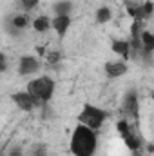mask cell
Here are the masks:
<instances>
[{
  "label": "cell",
  "mask_w": 154,
  "mask_h": 156,
  "mask_svg": "<svg viewBox=\"0 0 154 156\" xmlns=\"http://www.w3.org/2000/svg\"><path fill=\"white\" fill-rule=\"evenodd\" d=\"M7 156H24V151H22V147H15V149L9 151Z\"/></svg>",
  "instance_id": "ac0fdd59"
},
{
  "label": "cell",
  "mask_w": 154,
  "mask_h": 156,
  "mask_svg": "<svg viewBox=\"0 0 154 156\" xmlns=\"http://www.w3.org/2000/svg\"><path fill=\"white\" fill-rule=\"evenodd\" d=\"M31 26L37 33H45V31L51 29V18L47 15H40L35 20H31Z\"/></svg>",
  "instance_id": "8fae6325"
},
{
  "label": "cell",
  "mask_w": 154,
  "mask_h": 156,
  "mask_svg": "<svg viewBox=\"0 0 154 156\" xmlns=\"http://www.w3.org/2000/svg\"><path fill=\"white\" fill-rule=\"evenodd\" d=\"M98 149V134L96 131L78 123L73 129L71 142H69V151L73 156H94Z\"/></svg>",
  "instance_id": "6da1fadb"
},
{
  "label": "cell",
  "mask_w": 154,
  "mask_h": 156,
  "mask_svg": "<svg viewBox=\"0 0 154 156\" xmlns=\"http://www.w3.org/2000/svg\"><path fill=\"white\" fill-rule=\"evenodd\" d=\"M111 49L114 51L116 55H120L125 62L131 58V45H129V40H113V42H111Z\"/></svg>",
  "instance_id": "9c48e42d"
},
{
  "label": "cell",
  "mask_w": 154,
  "mask_h": 156,
  "mask_svg": "<svg viewBox=\"0 0 154 156\" xmlns=\"http://www.w3.org/2000/svg\"><path fill=\"white\" fill-rule=\"evenodd\" d=\"M111 18H113L111 7L100 5V7L96 9V22H98V24H107V22H111Z\"/></svg>",
  "instance_id": "4fadbf2b"
},
{
  "label": "cell",
  "mask_w": 154,
  "mask_h": 156,
  "mask_svg": "<svg viewBox=\"0 0 154 156\" xmlns=\"http://www.w3.org/2000/svg\"><path fill=\"white\" fill-rule=\"evenodd\" d=\"M71 9H73V4L71 0H60L53 5V11H54V16L56 15H71Z\"/></svg>",
  "instance_id": "5bb4252c"
},
{
  "label": "cell",
  "mask_w": 154,
  "mask_h": 156,
  "mask_svg": "<svg viewBox=\"0 0 154 156\" xmlns=\"http://www.w3.org/2000/svg\"><path fill=\"white\" fill-rule=\"evenodd\" d=\"M127 64H125V60H111V62H105V66H103V71H105V75L109 78H120L123 76L125 73H127Z\"/></svg>",
  "instance_id": "ba28073f"
},
{
  "label": "cell",
  "mask_w": 154,
  "mask_h": 156,
  "mask_svg": "<svg viewBox=\"0 0 154 156\" xmlns=\"http://www.w3.org/2000/svg\"><path fill=\"white\" fill-rule=\"evenodd\" d=\"M11 26L16 29V31H24L31 26V18H29V13H18L13 16L11 20Z\"/></svg>",
  "instance_id": "30bf717a"
},
{
  "label": "cell",
  "mask_w": 154,
  "mask_h": 156,
  "mask_svg": "<svg viewBox=\"0 0 154 156\" xmlns=\"http://www.w3.org/2000/svg\"><path fill=\"white\" fill-rule=\"evenodd\" d=\"M140 42H142L140 51H154V35L151 31H140Z\"/></svg>",
  "instance_id": "7c38bea8"
},
{
  "label": "cell",
  "mask_w": 154,
  "mask_h": 156,
  "mask_svg": "<svg viewBox=\"0 0 154 156\" xmlns=\"http://www.w3.org/2000/svg\"><path fill=\"white\" fill-rule=\"evenodd\" d=\"M7 69V58H5V55L0 51V73H4Z\"/></svg>",
  "instance_id": "e0dca14e"
},
{
  "label": "cell",
  "mask_w": 154,
  "mask_h": 156,
  "mask_svg": "<svg viewBox=\"0 0 154 156\" xmlns=\"http://www.w3.org/2000/svg\"><path fill=\"white\" fill-rule=\"evenodd\" d=\"M11 100L15 102V105H16L18 109H22V111H26V113H31V111H35L37 107H40V104L27 93V91H16V93H13V94H11Z\"/></svg>",
  "instance_id": "277c9868"
},
{
  "label": "cell",
  "mask_w": 154,
  "mask_h": 156,
  "mask_svg": "<svg viewBox=\"0 0 154 156\" xmlns=\"http://www.w3.org/2000/svg\"><path fill=\"white\" fill-rule=\"evenodd\" d=\"M47 62H49V64H58V62H60V53H58V51L47 53Z\"/></svg>",
  "instance_id": "2e32d148"
},
{
  "label": "cell",
  "mask_w": 154,
  "mask_h": 156,
  "mask_svg": "<svg viewBox=\"0 0 154 156\" xmlns=\"http://www.w3.org/2000/svg\"><path fill=\"white\" fill-rule=\"evenodd\" d=\"M40 67H42V64L37 56H31V55L22 56L18 62V75L20 76H31V75L38 73Z\"/></svg>",
  "instance_id": "5b68a950"
},
{
  "label": "cell",
  "mask_w": 154,
  "mask_h": 156,
  "mask_svg": "<svg viewBox=\"0 0 154 156\" xmlns=\"http://www.w3.org/2000/svg\"><path fill=\"white\" fill-rule=\"evenodd\" d=\"M51 27L60 38H64L71 27V15H56L54 18H51Z\"/></svg>",
  "instance_id": "52a82bcc"
},
{
  "label": "cell",
  "mask_w": 154,
  "mask_h": 156,
  "mask_svg": "<svg viewBox=\"0 0 154 156\" xmlns=\"http://www.w3.org/2000/svg\"><path fill=\"white\" fill-rule=\"evenodd\" d=\"M54 89H56L54 80H53L51 76H47V75L38 76V78H33V80L27 83V87H26V91L38 102L40 105H42V104H47V102L53 98Z\"/></svg>",
  "instance_id": "7a4b0ae2"
},
{
  "label": "cell",
  "mask_w": 154,
  "mask_h": 156,
  "mask_svg": "<svg viewBox=\"0 0 154 156\" xmlns=\"http://www.w3.org/2000/svg\"><path fill=\"white\" fill-rule=\"evenodd\" d=\"M123 113L132 118L140 116V98L134 91H129L123 98Z\"/></svg>",
  "instance_id": "8992f818"
},
{
  "label": "cell",
  "mask_w": 154,
  "mask_h": 156,
  "mask_svg": "<svg viewBox=\"0 0 154 156\" xmlns=\"http://www.w3.org/2000/svg\"><path fill=\"white\" fill-rule=\"evenodd\" d=\"M107 118H109V111H105L98 105H93V104H85L78 115V123L98 133L103 127V123L107 122Z\"/></svg>",
  "instance_id": "3957f363"
},
{
  "label": "cell",
  "mask_w": 154,
  "mask_h": 156,
  "mask_svg": "<svg viewBox=\"0 0 154 156\" xmlns=\"http://www.w3.org/2000/svg\"><path fill=\"white\" fill-rule=\"evenodd\" d=\"M40 4V0H16V5L24 11V13H29V11H33L37 5Z\"/></svg>",
  "instance_id": "9a60e30c"
}]
</instances>
